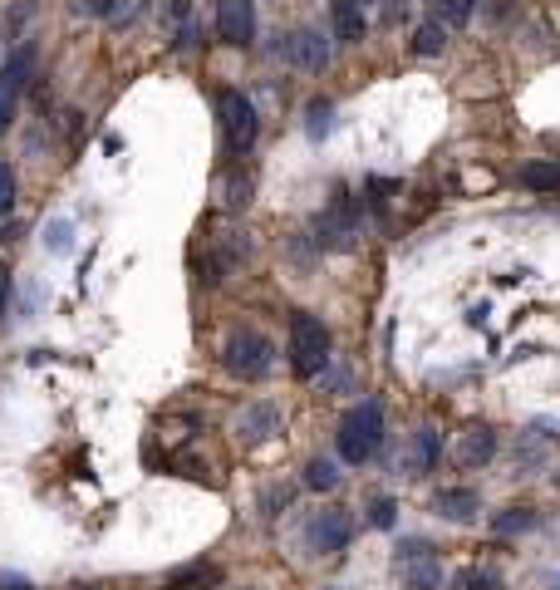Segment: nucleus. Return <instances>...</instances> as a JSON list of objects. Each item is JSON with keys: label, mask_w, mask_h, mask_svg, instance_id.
<instances>
[{"label": "nucleus", "mask_w": 560, "mask_h": 590, "mask_svg": "<svg viewBox=\"0 0 560 590\" xmlns=\"http://www.w3.org/2000/svg\"><path fill=\"white\" fill-rule=\"evenodd\" d=\"M339 458L349 463V468H364L379 448H384V409L374 404V399H364V404H354V409L339 418Z\"/></svg>", "instance_id": "obj_1"}, {"label": "nucleus", "mask_w": 560, "mask_h": 590, "mask_svg": "<svg viewBox=\"0 0 560 590\" xmlns=\"http://www.w3.org/2000/svg\"><path fill=\"white\" fill-rule=\"evenodd\" d=\"M330 350H335L330 325H325L320 315L300 310V315L290 320V369H295L300 379H315V374L330 364Z\"/></svg>", "instance_id": "obj_2"}, {"label": "nucleus", "mask_w": 560, "mask_h": 590, "mask_svg": "<svg viewBox=\"0 0 560 590\" xmlns=\"http://www.w3.org/2000/svg\"><path fill=\"white\" fill-rule=\"evenodd\" d=\"M217 118H222L226 148H231L236 158H241V153H251V143H256V133H261L256 104H251L241 89H222V94H217Z\"/></svg>", "instance_id": "obj_3"}, {"label": "nucleus", "mask_w": 560, "mask_h": 590, "mask_svg": "<svg viewBox=\"0 0 560 590\" xmlns=\"http://www.w3.org/2000/svg\"><path fill=\"white\" fill-rule=\"evenodd\" d=\"M222 359L236 379H261V374L271 369L276 350H271V340H266L261 330H231L222 345Z\"/></svg>", "instance_id": "obj_4"}, {"label": "nucleus", "mask_w": 560, "mask_h": 590, "mask_svg": "<svg viewBox=\"0 0 560 590\" xmlns=\"http://www.w3.org/2000/svg\"><path fill=\"white\" fill-rule=\"evenodd\" d=\"M349 541H354V517L344 507L310 512V522H305V551L310 556H339Z\"/></svg>", "instance_id": "obj_5"}, {"label": "nucleus", "mask_w": 560, "mask_h": 590, "mask_svg": "<svg viewBox=\"0 0 560 590\" xmlns=\"http://www.w3.org/2000/svg\"><path fill=\"white\" fill-rule=\"evenodd\" d=\"M30 74H35V45H20L15 55L0 64V133L15 123V109H20V99H25Z\"/></svg>", "instance_id": "obj_6"}, {"label": "nucleus", "mask_w": 560, "mask_h": 590, "mask_svg": "<svg viewBox=\"0 0 560 590\" xmlns=\"http://www.w3.org/2000/svg\"><path fill=\"white\" fill-rule=\"evenodd\" d=\"M280 55L290 59L295 69H305V74H320V69L330 64V35H325V30H315V25H300V30H290V35H285Z\"/></svg>", "instance_id": "obj_7"}, {"label": "nucleus", "mask_w": 560, "mask_h": 590, "mask_svg": "<svg viewBox=\"0 0 560 590\" xmlns=\"http://www.w3.org/2000/svg\"><path fill=\"white\" fill-rule=\"evenodd\" d=\"M354 236H359V212H354V202H349V197L330 202V207L315 217V241H320V246H330V251L354 246Z\"/></svg>", "instance_id": "obj_8"}, {"label": "nucleus", "mask_w": 560, "mask_h": 590, "mask_svg": "<svg viewBox=\"0 0 560 590\" xmlns=\"http://www.w3.org/2000/svg\"><path fill=\"white\" fill-rule=\"evenodd\" d=\"M438 458H443V433L438 428H413L403 453H398V472L403 477H428L438 468Z\"/></svg>", "instance_id": "obj_9"}, {"label": "nucleus", "mask_w": 560, "mask_h": 590, "mask_svg": "<svg viewBox=\"0 0 560 590\" xmlns=\"http://www.w3.org/2000/svg\"><path fill=\"white\" fill-rule=\"evenodd\" d=\"M217 40L236 50L256 40V0H217Z\"/></svg>", "instance_id": "obj_10"}, {"label": "nucleus", "mask_w": 560, "mask_h": 590, "mask_svg": "<svg viewBox=\"0 0 560 590\" xmlns=\"http://www.w3.org/2000/svg\"><path fill=\"white\" fill-rule=\"evenodd\" d=\"M433 512H438L443 522L467 527V522H477V512H482V497H477L472 487H443V492L433 497Z\"/></svg>", "instance_id": "obj_11"}, {"label": "nucleus", "mask_w": 560, "mask_h": 590, "mask_svg": "<svg viewBox=\"0 0 560 590\" xmlns=\"http://www.w3.org/2000/svg\"><path fill=\"white\" fill-rule=\"evenodd\" d=\"M452 458H457V468H487L497 458V433L492 428H467Z\"/></svg>", "instance_id": "obj_12"}, {"label": "nucleus", "mask_w": 560, "mask_h": 590, "mask_svg": "<svg viewBox=\"0 0 560 590\" xmlns=\"http://www.w3.org/2000/svg\"><path fill=\"white\" fill-rule=\"evenodd\" d=\"M330 30H335V40H349V45H359V40L369 35L364 5H354V0H335V5H330Z\"/></svg>", "instance_id": "obj_13"}, {"label": "nucleus", "mask_w": 560, "mask_h": 590, "mask_svg": "<svg viewBox=\"0 0 560 590\" xmlns=\"http://www.w3.org/2000/svg\"><path fill=\"white\" fill-rule=\"evenodd\" d=\"M236 433H241L246 443H266V438L280 433V413L271 409V404H251V409L236 418Z\"/></svg>", "instance_id": "obj_14"}, {"label": "nucleus", "mask_w": 560, "mask_h": 590, "mask_svg": "<svg viewBox=\"0 0 560 590\" xmlns=\"http://www.w3.org/2000/svg\"><path fill=\"white\" fill-rule=\"evenodd\" d=\"M516 182L526 187V192H560V158H536V163H526Z\"/></svg>", "instance_id": "obj_15"}, {"label": "nucleus", "mask_w": 560, "mask_h": 590, "mask_svg": "<svg viewBox=\"0 0 560 590\" xmlns=\"http://www.w3.org/2000/svg\"><path fill=\"white\" fill-rule=\"evenodd\" d=\"M403 590H443V566L433 556L403 561Z\"/></svg>", "instance_id": "obj_16"}, {"label": "nucleus", "mask_w": 560, "mask_h": 590, "mask_svg": "<svg viewBox=\"0 0 560 590\" xmlns=\"http://www.w3.org/2000/svg\"><path fill=\"white\" fill-rule=\"evenodd\" d=\"M217 581H222V571H217V566H207V561H197V566L172 571L168 590H202V586H217Z\"/></svg>", "instance_id": "obj_17"}, {"label": "nucleus", "mask_w": 560, "mask_h": 590, "mask_svg": "<svg viewBox=\"0 0 560 590\" xmlns=\"http://www.w3.org/2000/svg\"><path fill=\"white\" fill-rule=\"evenodd\" d=\"M536 522H541L536 507H506L502 517H492V531H497V536H516V531H531Z\"/></svg>", "instance_id": "obj_18"}, {"label": "nucleus", "mask_w": 560, "mask_h": 590, "mask_svg": "<svg viewBox=\"0 0 560 590\" xmlns=\"http://www.w3.org/2000/svg\"><path fill=\"white\" fill-rule=\"evenodd\" d=\"M305 487H310V492H335L339 468L330 463V458H310V468H305Z\"/></svg>", "instance_id": "obj_19"}, {"label": "nucleus", "mask_w": 560, "mask_h": 590, "mask_svg": "<svg viewBox=\"0 0 560 590\" xmlns=\"http://www.w3.org/2000/svg\"><path fill=\"white\" fill-rule=\"evenodd\" d=\"M443 45H448V30H443V20H428V25H418V35H413V50H418V55H443Z\"/></svg>", "instance_id": "obj_20"}, {"label": "nucleus", "mask_w": 560, "mask_h": 590, "mask_svg": "<svg viewBox=\"0 0 560 590\" xmlns=\"http://www.w3.org/2000/svg\"><path fill=\"white\" fill-rule=\"evenodd\" d=\"M45 251H55V256H69V251H74V222H69V217H55V222L45 227Z\"/></svg>", "instance_id": "obj_21"}, {"label": "nucleus", "mask_w": 560, "mask_h": 590, "mask_svg": "<svg viewBox=\"0 0 560 590\" xmlns=\"http://www.w3.org/2000/svg\"><path fill=\"white\" fill-rule=\"evenodd\" d=\"M472 10H477V0H443L438 5V20H443V30H462L472 20Z\"/></svg>", "instance_id": "obj_22"}, {"label": "nucleus", "mask_w": 560, "mask_h": 590, "mask_svg": "<svg viewBox=\"0 0 560 590\" xmlns=\"http://www.w3.org/2000/svg\"><path fill=\"white\" fill-rule=\"evenodd\" d=\"M305 128H310V138H325L330 133V118H335V104L330 99H310V109H305Z\"/></svg>", "instance_id": "obj_23"}, {"label": "nucleus", "mask_w": 560, "mask_h": 590, "mask_svg": "<svg viewBox=\"0 0 560 590\" xmlns=\"http://www.w3.org/2000/svg\"><path fill=\"white\" fill-rule=\"evenodd\" d=\"M393 522H398V502H393V497H374V502H369V527L389 531Z\"/></svg>", "instance_id": "obj_24"}, {"label": "nucleus", "mask_w": 560, "mask_h": 590, "mask_svg": "<svg viewBox=\"0 0 560 590\" xmlns=\"http://www.w3.org/2000/svg\"><path fill=\"white\" fill-rule=\"evenodd\" d=\"M15 192H20L15 168H10V163H0V217H10V212H15Z\"/></svg>", "instance_id": "obj_25"}, {"label": "nucleus", "mask_w": 560, "mask_h": 590, "mask_svg": "<svg viewBox=\"0 0 560 590\" xmlns=\"http://www.w3.org/2000/svg\"><path fill=\"white\" fill-rule=\"evenodd\" d=\"M457 590H502V576L497 571H462Z\"/></svg>", "instance_id": "obj_26"}, {"label": "nucleus", "mask_w": 560, "mask_h": 590, "mask_svg": "<svg viewBox=\"0 0 560 590\" xmlns=\"http://www.w3.org/2000/svg\"><path fill=\"white\" fill-rule=\"evenodd\" d=\"M423 556H433V546H428L423 536H408V541L398 546V561H423Z\"/></svg>", "instance_id": "obj_27"}, {"label": "nucleus", "mask_w": 560, "mask_h": 590, "mask_svg": "<svg viewBox=\"0 0 560 590\" xmlns=\"http://www.w3.org/2000/svg\"><path fill=\"white\" fill-rule=\"evenodd\" d=\"M261 507H266V517H280V507H290V487H271L261 497Z\"/></svg>", "instance_id": "obj_28"}, {"label": "nucleus", "mask_w": 560, "mask_h": 590, "mask_svg": "<svg viewBox=\"0 0 560 590\" xmlns=\"http://www.w3.org/2000/svg\"><path fill=\"white\" fill-rule=\"evenodd\" d=\"M0 590H35V581H25V576H5V571H0Z\"/></svg>", "instance_id": "obj_29"}, {"label": "nucleus", "mask_w": 560, "mask_h": 590, "mask_svg": "<svg viewBox=\"0 0 560 590\" xmlns=\"http://www.w3.org/2000/svg\"><path fill=\"white\" fill-rule=\"evenodd\" d=\"M5 300H10V271L0 266V315H5Z\"/></svg>", "instance_id": "obj_30"}, {"label": "nucleus", "mask_w": 560, "mask_h": 590, "mask_svg": "<svg viewBox=\"0 0 560 590\" xmlns=\"http://www.w3.org/2000/svg\"><path fill=\"white\" fill-rule=\"evenodd\" d=\"M89 10H94V15H113V10H118V0H89Z\"/></svg>", "instance_id": "obj_31"}, {"label": "nucleus", "mask_w": 560, "mask_h": 590, "mask_svg": "<svg viewBox=\"0 0 560 590\" xmlns=\"http://www.w3.org/2000/svg\"><path fill=\"white\" fill-rule=\"evenodd\" d=\"M354 5H364V10H369V5H374V0H354Z\"/></svg>", "instance_id": "obj_32"}]
</instances>
